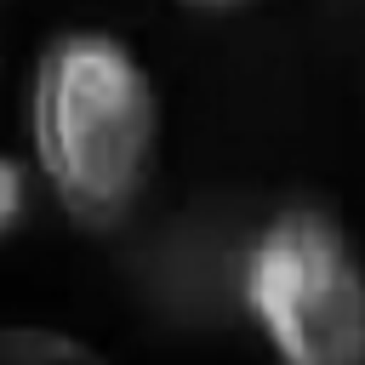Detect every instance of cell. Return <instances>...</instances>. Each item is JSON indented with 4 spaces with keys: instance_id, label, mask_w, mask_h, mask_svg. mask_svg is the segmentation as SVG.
I'll return each instance as SVG.
<instances>
[{
    "instance_id": "1",
    "label": "cell",
    "mask_w": 365,
    "mask_h": 365,
    "mask_svg": "<svg viewBox=\"0 0 365 365\" xmlns=\"http://www.w3.org/2000/svg\"><path fill=\"white\" fill-rule=\"evenodd\" d=\"M160 91L148 63L108 29H63L29 80V154L63 217L86 234L120 228L154 171Z\"/></svg>"
},
{
    "instance_id": "2",
    "label": "cell",
    "mask_w": 365,
    "mask_h": 365,
    "mask_svg": "<svg viewBox=\"0 0 365 365\" xmlns=\"http://www.w3.org/2000/svg\"><path fill=\"white\" fill-rule=\"evenodd\" d=\"M240 308L291 365H365V257L325 205H285L251 234Z\"/></svg>"
},
{
    "instance_id": "3",
    "label": "cell",
    "mask_w": 365,
    "mask_h": 365,
    "mask_svg": "<svg viewBox=\"0 0 365 365\" xmlns=\"http://www.w3.org/2000/svg\"><path fill=\"white\" fill-rule=\"evenodd\" d=\"M0 359L6 365H40V359H91V342L63 336L51 325H0Z\"/></svg>"
},
{
    "instance_id": "4",
    "label": "cell",
    "mask_w": 365,
    "mask_h": 365,
    "mask_svg": "<svg viewBox=\"0 0 365 365\" xmlns=\"http://www.w3.org/2000/svg\"><path fill=\"white\" fill-rule=\"evenodd\" d=\"M23 211H29V171L0 154V240L23 222Z\"/></svg>"
},
{
    "instance_id": "5",
    "label": "cell",
    "mask_w": 365,
    "mask_h": 365,
    "mask_svg": "<svg viewBox=\"0 0 365 365\" xmlns=\"http://www.w3.org/2000/svg\"><path fill=\"white\" fill-rule=\"evenodd\" d=\"M177 6H194V11H245L257 0H177Z\"/></svg>"
}]
</instances>
